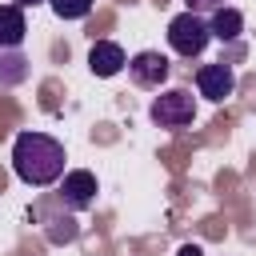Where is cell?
<instances>
[{"label":"cell","instance_id":"obj_1","mask_svg":"<svg viewBox=\"0 0 256 256\" xmlns=\"http://www.w3.org/2000/svg\"><path fill=\"white\" fill-rule=\"evenodd\" d=\"M12 172L32 188L56 184L64 176V144L48 132H20L12 144Z\"/></svg>","mask_w":256,"mask_h":256},{"label":"cell","instance_id":"obj_2","mask_svg":"<svg viewBox=\"0 0 256 256\" xmlns=\"http://www.w3.org/2000/svg\"><path fill=\"white\" fill-rule=\"evenodd\" d=\"M208 40H212V28H208V20L200 16V12H180V16H172L168 20V44H172V52L176 56H200L204 48H208Z\"/></svg>","mask_w":256,"mask_h":256},{"label":"cell","instance_id":"obj_3","mask_svg":"<svg viewBox=\"0 0 256 256\" xmlns=\"http://www.w3.org/2000/svg\"><path fill=\"white\" fill-rule=\"evenodd\" d=\"M148 116H152L160 128H188V124L196 120V100H192V92H184V88H168V92H160V96L152 100Z\"/></svg>","mask_w":256,"mask_h":256},{"label":"cell","instance_id":"obj_4","mask_svg":"<svg viewBox=\"0 0 256 256\" xmlns=\"http://www.w3.org/2000/svg\"><path fill=\"white\" fill-rule=\"evenodd\" d=\"M196 88H200L204 100L224 104V100L236 92V72H232V64H224V60H216V64H200V68H196Z\"/></svg>","mask_w":256,"mask_h":256},{"label":"cell","instance_id":"obj_5","mask_svg":"<svg viewBox=\"0 0 256 256\" xmlns=\"http://www.w3.org/2000/svg\"><path fill=\"white\" fill-rule=\"evenodd\" d=\"M56 196H60L64 208L84 212V208L96 204V176H92L88 168H72V172L60 176V192H56Z\"/></svg>","mask_w":256,"mask_h":256},{"label":"cell","instance_id":"obj_6","mask_svg":"<svg viewBox=\"0 0 256 256\" xmlns=\"http://www.w3.org/2000/svg\"><path fill=\"white\" fill-rule=\"evenodd\" d=\"M168 68H172L168 56H164V52H152V48H148V52H136V56L128 60V76H132L140 88H160V84L168 80Z\"/></svg>","mask_w":256,"mask_h":256},{"label":"cell","instance_id":"obj_7","mask_svg":"<svg viewBox=\"0 0 256 256\" xmlns=\"http://www.w3.org/2000/svg\"><path fill=\"white\" fill-rule=\"evenodd\" d=\"M88 68H92V76H104L108 80L120 68H128V56H124V48L116 40H96L92 52H88Z\"/></svg>","mask_w":256,"mask_h":256},{"label":"cell","instance_id":"obj_8","mask_svg":"<svg viewBox=\"0 0 256 256\" xmlns=\"http://www.w3.org/2000/svg\"><path fill=\"white\" fill-rule=\"evenodd\" d=\"M28 36V20L20 4H0V48H20Z\"/></svg>","mask_w":256,"mask_h":256},{"label":"cell","instance_id":"obj_9","mask_svg":"<svg viewBox=\"0 0 256 256\" xmlns=\"http://www.w3.org/2000/svg\"><path fill=\"white\" fill-rule=\"evenodd\" d=\"M32 60L20 52V48H0V88H16V84H24L28 80V68Z\"/></svg>","mask_w":256,"mask_h":256},{"label":"cell","instance_id":"obj_10","mask_svg":"<svg viewBox=\"0 0 256 256\" xmlns=\"http://www.w3.org/2000/svg\"><path fill=\"white\" fill-rule=\"evenodd\" d=\"M208 28H212V36L216 40H236L240 32H244V16H240V8H216L212 12V20H208Z\"/></svg>","mask_w":256,"mask_h":256},{"label":"cell","instance_id":"obj_11","mask_svg":"<svg viewBox=\"0 0 256 256\" xmlns=\"http://www.w3.org/2000/svg\"><path fill=\"white\" fill-rule=\"evenodd\" d=\"M44 224H48V240L52 244H72L76 232H80L72 216H44Z\"/></svg>","mask_w":256,"mask_h":256},{"label":"cell","instance_id":"obj_12","mask_svg":"<svg viewBox=\"0 0 256 256\" xmlns=\"http://www.w3.org/2000/svg\"><path fill=\"white\" fill-rule=\"evenodd\" d=\"M92 4H96V0H48V8H52L60 20H84V16L92 12Z\"/></svg>","mask_w":256,"mask_h":256},{"label":"cell","instance_id":"obj_13","mask_svg":"<svg viewBox=\"0 0 256 256\" xmlns=\"http://www.w3.org/2000/svg\"><path fill=\"white\" fill-rule=\"evenodd\" d=\"M184 4H188V12H200V16H204V12L224 8V0H184Z\"/></svg>","mask_w":256,"mask_h":256},{"label":"cell","instance_id":"obj_14","mask_svg":"<svg viewBox=\"0 0 256 256\" xmlns=\"http://www.w3.org/2000/svg\"><path fill=\"white\" fill-rule=\"evenodd\" d=\"M176 256H204V248H200V244H180Z\"/></svg>","mask_w":256,"mask_h":256},{"label":"cell","instance_id":"obj_15","mask_svg":"<svg viewBox=\"0 0 256 256\" xmlns=\"http://www.w3.org/2000/svg\"><path fill=\"white\" fill-rule=\"evenodd\" d=\"M12 4H20V8H36V4H48V0H12Z\"/></svg>","mask_w":256,"mask_h":256}]
</instances>
